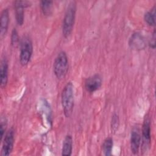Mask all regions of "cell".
Returning <instances> with one entry per match:
<instances>
[{
  "mask_svg": "<svg viewBox=\"0 0 156 156\" xmlns=\"http://www.w3.org/2000/svg\"><path fill=\"white\" fill-rule=\"evenodd\" d=\"M7 127V120L5 118L1 119V124H0V133H1V141L2 140L3 137L5 135V132L6 130Z\"/></svg>",
  "mask_w": 156,
  "mask_h": 156,
  "instance_id": "cell-19",
  "label": "cell"
},
{
  "mask_svg": "<svg viewBox=\"0 0 156 156\" xmlns=\"http://www.w3.org/2000/svg\"><path fill=\"white\" fill-rule=\"evenodd\" d=\"M53 1H41L40 6L43 14L45 16H49L52 13Z\"/></svg>",
  "mask_w": 156,
  "mask_h": 156,
  "instance_id": "cell-16",
  "label": "cell"
},
{
  "mask_svg": "<svg viewBox=\"0 0 156 156\" xmlns=\"http://www.w3.org/2000/svg\"><path fill=\"white\" fill-rule=\"evenodd\" d=\"M61 102L65 116L70 117L74 105V86L71 82H68L65 85L61 94Z\"/></svg>",
  "mask_w": 156,
  "mask_h": 156,
  "instance_id": "cell-1",
  "label": "cell"
},
{
  "mask_svg": "<svg viewBox=\"0 0 156 156\" xmlns=\"http://www.w3.org/2000/svg\"><path fill=\"white\" fill-rule=\"evenodd\" d=\"M113 146V141L111 137H108L104 140L102 144V151L106 156L112 155V151Z\"/></svg>",
  "mask_w": 156,
  "mask_h": 156,
  "instance_id": "cell-14",
  "label": "cell"
},
{
  "mask_svg": "<svg viewBox=\"0 0 156 156\" xmlns=\"http://www.w3.org/2000/svg\"><path fill=\"white\" fill-rule=\"evenodd\" d=\"M76 2L71 1L66 10L62 24V34L65 38H68L71 34L76 18Z\"/></svg>",
  "mask_w": 156,
  "mask_h": 156,
  "instance_id": "cell-2",
  "label": "cell"
},
{
  "mask_svg": "<svg viewBox=\"0 0 156 156\" xmlns=\"http://www.w3.org/2000/svg\"><path fill=\"white\" fill-rule=\"evenodd\" d=\"M2 141V146L1 155L2 156L9 155L13 150L15 142V130L13 127L6 132Z\"/></svg>",
  "mask_w": 156,
  "mask_h": 156,
  "instance_id": "cell-6",
  "label": "cell"
},
{
  "mask_svg": "<svg viewBox=\"0 0 156 156\" xmlns=\"http://www.w3.org/2000/svg\"><path fill=\"white\" fill-rule=\"evenodd\" d=\"M73 151V138L70 135H67L63 142L62 148V155L69 156L72 154Z\"/></svg>",
  "mask_w": 156,
  "mask_h": 156,
  "instance_id": "cell-13",
  "label": "cell"
},
{
  "mask_svg": "<svg viewBox=\"0 0 156 156\" xmlns=\"http://www.w3.org/2000/svg\"><path fill=\"white\" fill-rule=\"evenodd\" d=\"M102 78L99 74H94L88 77L85 81V88L89 93H93L102 85Z\"/></svg>",
  "mask_w": 156,
  "mask_h": 156,
  "instance_id": "cell-9",
  "label": "cell"
},
{
  "mask_svg": "<svg viewBox=\"0 0 156 156\" xmlns=\"http://www.w3.org/2000/svg\"><path fill=\"white\" fill-rule=\"evenodd\" d=\"M30 5V2L27 1H15L13 6L15 12V18L18 25L21 26L24 20V9Z\"/></svg>",
  "mask_w": 156,
  "mask_h": 156,
  "instance_id": "cell-7",
  "label": "cell"
},
{
  "mask_svg": "<svg viewBox=\"0 0 156 156\" xmlns=\"http://www.w3.org/2000/svg\"><path fill=\"white\" fill-rule=\"evenodd\" d=\"M68 58L65 51H60L56 56L54 64L53 71L58 79H63L68 71Z\"/></svg>",
  "mask_w": 156,
  "mask_h": 156,
  "instance_id": "cell-3",
  "label": "cell"
},
{
  "mask_svg": "<svg viewBox=\"0 0 156 156\" xmlns=\"http://www.w3.org/2000/svg\"><path fill=\"white\" fill-rule=\"evenodd\" d=\"M141 151L143 152H147L151 144V121L149 116L147 115L144 119L142 129H141Z\"/></svg>",
  "mask_w": 156,
  "mask_h": 156,
  "instance_id": "cell-5",
  "label": "cell"
},
{
  "mask_svg": "<svg viewBox=\"0 0 156 156\" xmlns=\"http://www.w3.org/2000/svg\"><path fill=\"white\" fill-rule=\"evenodd\" d=\"M0 78H1V87L4 88L7 83L8 81V70L9 65L8 62L5 57L3 58L1 60L0 67Z\"/></svg>",
  "mask_w": 156,
  "mask_h": 156,
  "instance_id": "cell-12",
  "label": "cell"
},
{
  "mask_svg": "<svg viewBox=\"0 0 156 156\" xmlns=\"http://www.w3.org/2000/svg\"><path fill=\"white\" fill-rule=\"evenodd\" d=\"M144 20L150 26H154L155 25V6H154L144 14Z\"/></svg>",
  "mask_w": 156,
  "mask_h": 156,
  "instance_id": "cell-15",
  "label": "cell"
},
{
  "mask_svg": "<svg viewBox=\"0 0 156 156\" xmlns=\"http://www.w3.org/2000/svg\"><path fill=\"white\" fill-rule=\"evenodd\" d=\"M149 45L152 49H155V30H154L152 36L151 37V38L149 43Z\"/></svg>",
  "mask_w": 156,
  "mask_h": 156,
  "instance_id": "cell-20",
  "label": "cell"
},
{
  "mask_svg": "<svg viewBox=\"0 0 156 156\" xmlns=\"http://www.w3.org/2000/svg\"><path fill=\"white\" fill-rule=\"evenodd\" d=\"M9 12L7 9H4L1 12V23H0V35L1 38H3L8 30L9 24Z\"/></svg>",
  "mask_w": 156,
  "mask_h": 156,
  "instance_id": "cell-11",
  "label": "cell"
},
{
  "mask_svg": "<svg viewBox=\"0 0 156 156\" xmlns=\"http://www.w3.org/2000/svg\"><path fill=\"white\" fill-rule=\"evenodd\" d=\"M129 45L132 49L136 51L143 50L146 47L144 37L138 32H135L131 35L129 41Z\"/></svg>",
  "mask_w": 156,
  "mask_h": 156,
  "instance_id": "cell-10",
  "label": "cell"
},
{
  "mask_svg": "<svg viewBox=\"0 0 156 156\" xmlns=\"http://www.w3.org/2000/svg\"><path fill=\"white\" fill-rule=\"evenodd\" d=\"M130 149L132 152L136 155L139 152L141 143V135L140 129L138 127H134L130 133Z\"/></svg>",
  "mask_w": 156,
  "mask_h": 156,
  "instance_id": "cell-8",
  "label": "cell"
},
{
  "mask_svg": "<svg viewBox=\"0 0 156 156\" xmlns=\"http://www.w3.org/2000/svg\"><path fill=\"white\" fill-rule=\"evenodd\" d=\"M33 53V44L28 37H23L20 41V62L22 66L27 65L30 62Z\"/></svg>",
  "mask_w": 156,
  "mask_h": 156,
  "instance_id": "cell-4",
  "label": "cell"
},
{
  "mask_svg": "<svg viewBox=\"0 0 156 156\" xmlns=\"http://www.w3.org/2000/svg\"><path fill=\"white\" fill-rule=\"evenodd\" d=\"M119 118L116 114H114L112 118V122H111V128L113 132H116L118 130L119 126Z\"/></svg>",
  "mask_w": 156,
  "mask_h": 156,
  "instance_id": "cell-17",
  "label": "cell"
},
{
  "mask_svg": "<svg viewBox=\"0 0 156 156\" xmlns=\"http://www.w3.org/2000/svg\"><path fill=\"white\" fill-rule=\"evenodd\" d=\"M10 41H11V44L14 46H15L18 43V42L20 41L19 35H18V32L15 28L13 29L12 31Z\"/></svg>",
  "mask_w": 156,
  "mask_h": 156,
  "instance_id": "cell-18",
  "label": "cell"
}]
</instances>
